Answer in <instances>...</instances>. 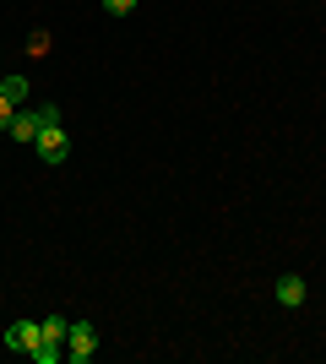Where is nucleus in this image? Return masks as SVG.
<instances>
[{
	"label": "nucleus",
	"instance_id": "1",
	"mask_svg": "<svg viewBox=\"0 0 326 364\" xmlns=\"http://www.w3.org/2000/svg\"><path fill=\"white\" fill-rule=\"evenodd\" d=\"M65 359L71 364H93L98 359V326L93 321H71V332H65Z\"/></svg>",
	"mask_w": 326,
	"mask_h": 364
},
{
	"label": "nucleus",
	"instance_id": "2",
	"mask_svg": "<svg viewBox=\"0 0 326 364\" xmlns=\"http://www.w3.org/2000/svg\"><path fill=\"white\" fill-rule=\"evenodd\" d=\"M49 114H60V109H55V104H44V109H16L11 125H6V136H11V141H38V131L49 125Z\"/></svg>",
	"mask_w": 326,
	"mask_h": 364
},
{
	"label": "nucleus",
	"instance_id": "3",
	"mask_svg": "<svg viewBox=\"0 0 326 364\" xmlns=\"http://www.w3.org/2000/svg\"><path fill=\"white\" fill-rule=\"evenodd\" d=\"M33 147H38V158H44V164H65V158H71V141H65V131H60V114H49V125L38 131V141H33Z\"/></svg>",
	"mask_w": 326,
	"mask_h": 364
},
{
	"label": "nucleus",
	"instance_id": "4",
	"mask_svg": "<svg viewBox=\"0 0 326 364\" xmlns=\"http://www.w3.org/2000/svg\"><path fill=\"white\" fill-rule=\"evenodd\" d=\"M38 343H44V326H38V321H11V326H6V348L33 353Z\"/></svg>",
	"mask_w": 326,
	"mask_h": 364
},
{
	"label": "nucleus",
	"instance_id": "5",
	"mask_svg": "<svg viewBox=\"0 0 326 364\" xmlns=\"http://www.w3.org/2000/svg\"><path fill=\"white\" fill-rule=\"evenodd\" d=\"M278 304H288V310H299V304H305V277H278Z\"/></svg>",
	"mask_w": 326,
	"mask_h": 364
},
{
	"label": "nucleus",
	"instance_id": "6",
	"mask_svg": "<svg viewBox=\"0 0 326 364\" xmlns=\"http://www.w3.org/2000/svg\"><path fill=\"white\" fill-rule=\"evenodd\" d=\"M0 92H6V98L22 109V104H28V76H6V82H0Z\"/></svg>",
	"mask_w": 326,
	"mask_h": 364
},
{
	"label": "nucleus",
	"instance_id": "7",
	"mask_svg": "<svg viewBox=\"0 0 326 364\" xmlns=\"http://www.w3.org/2000/svg\"><path fill=\"white\" fill-rule=\"evenodd\" d=\"M28 55H33V60H44V55H49V33H44V28L28 33Z\"/></svg>",
	"mask_w": 326,
	"mask_h": 364
},
{
	"label": "nucleus",
	"instance_id": "8",
	"mask_svg": "<svg viewBox=\"0 0 326 364\" xmlns=\"http://www.w3.org/2000/svg\"><path fill=\"white\" fill-rule=\"evenodd\" d=\"M104 11L109 16H131V11H136V0H104Z\"/></svg>",
	"mask_w": 326,
	"mask_h": 364
},
{
	"label": "nucleus",
	"instance_id": "9",
	"mask_svg": "<svg viewBox=\"0 0 326 364\" xmlns=\"http://www.w3.org/2000/svg\"><path fill=\"white\" fill-rule=\"evenodd\" d=\"M11 114H16V104H11V98H6V92H0V131L11 125Z\"/></svg>",
	"mask_w": 326,
	"mask_h": 364
}]
</instances>
